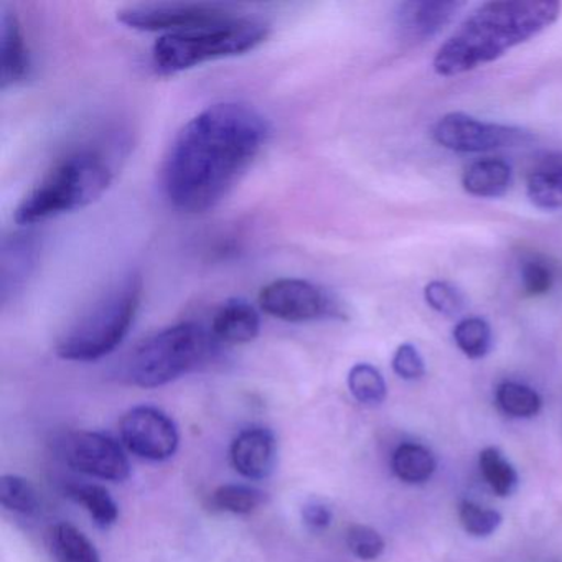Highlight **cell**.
Wrapping results in <instances>:
<instances>
[{
	"label": "cell",
	"mask_w": 562,
	"mask_h": 562,
	"mask_svg": "<svg viewBox=\"0 0 562 562\" xmlns=\"http://www.w3.org/2000/svg\"><path fill=\"white\" fill-rule=\"evenodd\" d=\"M268 121L249 104L206 108L177 134L164 164L162 183L180 212L215 209L261 154Z\"/></svg>",
	"instance_id": "obj_1"
},
{
	"label": "cell",
	"mask_w": 562,
	"mask_h": 562,
	"mask_svg": "<svg viewBox=\"0 0 562 562\" xmlns=\"http://www.w3.org/2000/svg\"><path fill=\"white\" fill-rule=\"evenodd\" d=\"M561 15L555 0H492L472 12L434 57L440 77H459L531 41Z\"/></svg>",
	"instance_id": "obj_2"
},
{
	"label": "cell",
	"mask_w": 562,
	"mask_h": 562,
	"mask_svg": "<svg viewBox=\"0 0 562 562\" xmlns=\"http://www.w3.org/2000/svg\"><path fill=\"white\" fill-rule=\"evenodd\" d=\"M114 170L104 153L81 147L61 157L15 209L18 225L31 226L100 200L113 183Z\"/></svg>",
	"instance_id": "obj_3"
},
{
	"label": "cell",
	"mask_w": 562,
	"mask_h": 562,
	"mask_svg": "<svg viewBox=\"0 0 562 562\" xmlns=\"http://www.w3.org/2000/svg\"><path fill=\"white\" fill-rule=\"evenodd\" d=\"M143 278L124 276L98 297L58 338L57 355L61 360L91 363L117 350L126 340L139 314Z\"/></svg>",
	"instance_id": "obj_4"
},
{
	"label": "cell",
	"mask_w": 562,
	"mask_h": 562,
	"mask_svg": "<svg viewBox=\"0 0 562 562\" xmlns=\"http://www.w3.org/2000/svg\"><path fill=\"white\" fill-rule=\"evenodd\" d=\"M269 25L252 18L229 14L209 24L162 35L153 47V65L164 77L192 70L209 61L238 57L265 44Z\"/></svg>",
	"instance_id": "obj_5"
},
{
	"label": "cell",
	"mask_w": 562,
	"mask_h": 562,
	"mask_svg": "<svg viewBox=\"0 0 562 562\" xmlns=\"http://www.w3.org/2000/svg\"><path fill=\"white\" fill-rule=\"evenodd\" d=\"M216 338L196 322H180L144 340L127 361V378L144 390L166 386L205 363Z\"/></svg>",
	"instance_id": "obj_6"
},
{
	"label": "cell",
	"mask_w": 562,
	"mask_h": 562,
	"mask_svg": "<svg viewBox=\"0 0 562 562\" xmlns=\"http://www.w3.org/2000/svg\"><path fill=\"white\" fill-rule=\"evenodd\" d=\"M265 314L291 324L341 317L344 311L327 291L304 279L284 278L269 282L259 292Z\"/></svg>",
	"instance_id": "obj_7"
},
{
	"label": "cell",
	"mask_w": 562,
	"mask_h": 562,
	"mask_svg": "<svg viewBox=\"0 0 562 562\" xmlns=\"http://www.w3.org/2000/svg\"><path fill=\"white\" fill-rule=\"evenodd\" d=\"M432 137L443 149L463 154L488 153L532 140V134L521 127L485 123L463 113L440 117L432 127Z\"/></svg>",
	"instance_id": "obj_8"
},
{
	"label": "cell",
	"mask_w": 562,
	"mask_h": 562,
	"mask_svg": "<svg viewBox=\"0 0 562 562\" xmlns=\"http://www.w3.org/2000/svg\"><path fill=\"white\" fill-rule=\"evenodd\" d=\"M124 449L149 462H166L176 456L180 432L176 420L156 406H136L120 423Z\"/></svg>",
	"instance_id": "obj_9"
},
{
	"label": "cell",
	"mask_w": 562,
	"mask_h": 562,
	"mask_svg": "<svg viewBox=\"0 0 562 562\" xmlns=\"http://www.w3.org/2000/svg\"><path fill=\"white\" fill-rule=\"evenodd\" d=\"M64 459L68 467L104 482H126L131 476V463L113 437L93 430L70 434L64 442Z\"/></svg>",
	"instance_id": "obj_10"
},
{
	"label": "cell",
	"mask_w": 562,
	"mask_h": 562,
	"mask_svg": "<svg viewBox=\"0 0 562 562\" xmlns=\"http://www.w3.org/2000/svg\"><path fill=\"white\" fill-rule=\"evenodd\" d=\"M233 14L226 5L209 2H167V4L130 5L117 12V21L133 31L176 32L220 21Z\"/></svg>",
	"instance_id": "obj_11"
},
{
	"label": "cell",
	"mask_w": 562,
	"mask_h": 562,
	"mask_svg": "<svg viewBox=\"0 0 562 562\" xmlns=\"http://www.w3.org/2000/svg\"><path fill=\"white\" fill-rule=\"evenodd\" d=\"M463 5V2L457 0L404 2L396 12L397 31L404 41H429L453 21Z\"/></svg>",
	"instance_id": "obj_12"
},
{
	"label": "cell",
	"mask_w": 562,
	"mask_h": 562,
	"mask_svg": "<svg viewBox=\"0 0 562 562\" xmlns=\"http://www.w3.org/2000/svg\"><path fill=\"white\" fill-rule=\"evenodd\" d=\"M233 469L248 480H265L274 472L278 462V442L274 434L265 427L241 430L229 447Z\"/></svg>",
	"instance_id": "obj_13"
},
{
	"label": "cell",
	"mask_w": 562,
	"mask_h": 562,
	"mask_svg": "<svg viewBox=\"0 0 562 562\" xmlns=\"http://www.w3.org/2000/svg\"><path fill=\"white\" fill-rule=\"evenodd\" d=\"M0 87L2 90L25 83L32 71L31 50L18 14L8 5L0 15Z\"/></svg>",
	"instance_id": "obj_14"
},
{
	"label": "cell",
	"mask_w": 562,
	"mask_h": 562,
	"mask_svg": "<svg viewBox=\"0 0 562 562\" xmlns=\"http://www.w3.org/2000/svg\"><path fill=\"white\" fill-rule=\"evenodd\" d=\"M38 261V243L32 235H12L2 248V302L24 288Z\"/></svg>",
	"instance_id": "obj_15"
},
{
	"label": "cell",
	"mask_w": 562,
	"mask_h": 562,
	"mask_svg": "<svg viewBox=\"0 0 562 562\" xmlns=\"http://www.w3.org/2000/svg\"><path fill=\"white\" fill-rule=\"evenodd\" d=\"M210 331L218 344H249L261 331V318L245 299H229L216 311Z\"/></svg>",
	"instance_id": "obj_16"
},
{
	"label": "cell",
	"mask_w": 562,
	"mask_h": 562,
	"mask_svg": "<svg viewBox=\"0 0 562 562\" xmlns=\"http://www.w3.org/2000/svg\"><path fill=\"white\" fill-rule=\"evenodd\" d=\"M512 167L502 159H485L473 162L463 172L462 187L467 193L480 199L502 196L512 186Z\"/></svg>",
	"instance_id": "obj_17"
},
{
	"label": "cell",
	"mask_w": 562,
	"mask_h": 562,
	"mask_svg": "<svg viewBox=\"0 0 562 562\" xmlns=\"http://www.w3.org/2000/svg\"><path fill=\"white\" fill-rule=\"evenodd\" d=\"M48 548L55 562H101L97 546L71 522L61 521L52 526Z\"/></svg>",
	"instance_id": "obj_18"
},
{
	"label": "cell",
	"mask_w": 562,
	"mask_h": 562,
	"mask_svg": "<svg viewBox=\"0 0 562 562\" xmlns=\"http://www.w3.org/2000/svg\"><path fill=\"white\" fill-rule=\"evenodd\" d=\"M526 192L538 209L546 212L562 210V156L546 157L541 169L528 177Z\"/></svg>",
	"instance_id": "obj_19"
},
{
	"label": "cell",
	"mask_w": 562,
	"mask_h": 562,
	"mask_svg": "<svg viewBox=\"0 0 562 562\" xmlns=\"http://www.w3.org/2000/svg\"><path fill=\"white\" fill-rule=\"evenodd\" d=\"M436 457L419 443H401L394 450L391 469L401 482L419 485L436 472Z\"/></svg>",
	"instance_id": "obj_20"
},
{
	"label": "cell",
	"mask_w": 562,
	"mask_h": 562,
	"mask_svg": "<svg viewBox=\"0 0 562 562\" xmlns=\"http://www.w3.org/2000/svg\"><path fill=\"white\" fill-rule=\"evenodd\" d=\"M67 493L74 502L83 506L85 512L100 528H110L120 519V506L106 486L83 483V485L68 486Z\"/></svg>",
	"instance_id": "obj_21"
},
{
	"label": "cell",
	"mask_w": 562,
	"mask_h": 562,
	"mask_svg": "<svg viewBox=\"0 0 562 562\" xmlns=\"http://www.w3.org/2000/svg\"><path fill=\"white\" fill-rule=\"evenodd\" d=\"M212 503L220 512L251 515L266 503V493L251 485L226 483L212 493Z\"/></svg>",
	"instance_id": "obj_22"
},
{
	"label": "cell",
	"mask_w": 562,
	"mask_h": 562,
	"mask_svg": "<svg viewBox=\"0 0 562 562\" xmlns=\"http://www.w3.org/2000/svg\"><path fill=\"white\" fill-rule=\"evenodd\" d=\"M496 403L503 413L518 419H529L541 411L542 401L532 387L505 381L496 390Z\"/></svg>",
	"instance_id": "obj_23"
},
{
	"label": "cell",
	"mask_w": 562,
	"mask_h": 562,
	"mask_svg": "<svg viewBox=\"0 0 562 562\" xmlns=\"http://www.w3.org/2000/svg\"><path fill=\"white\" fill-rule=\"evenodd\" d=\"M0 502L8 512L18 515L32 516L41 509V498L24 476L8 473L0 479Z\"/></svg>",
	"instance_id": "obj_24"
},
{
	"label": "cell",
	"mask_w": 562,
	"mask_h": 562,
	"mask_svg": "<svg viewBox=\"0 0 562 562\" xmlns=\"http://www.w3.org/2000/svg\"><path fill=\"white\" fill-rule=\"evenodd\" d=\"M480 472L490 488L498 496H508L518 485V473L515 467L503 457L495 447L482 450L479 457Z\"/></svg>",
	"instance_id": "obj_25"
},
{
	"label": "cell",
	"mask_w": 562,
	"mask_h": 562,
	"mask_svg": "<svg viewBox=\"0 0 562 562\" xmlns=\"http://www.w3.org/2000/svg\"><path fill=\"white\" fill-rule=\"evenodd\" d=\"M348 390L364 406H380L386 400V381L373 364H355L348 373Z\"/></svg>",
	"instance_id": "obj_26"
},
{
	"label": "cell",
	"mask_w": 562,
	"mask_h": 562,
	"mask_svg": "<svg viewBox=\"0 0 562 562\" xmlns=\"http://www.w3.org/2000/svg\"><path fill=\"white\" fill-rule=\"evenodd\" d=\"M453 340L465 357L483 358L492 348V328L480 317H467L453 328Z\"/></svg>",
	"instance_id": "obj_27"
},
{
	"label": "cell",
	"mask_w": 562,
	"mask_h": 562,
	"mask_svg": "<svg viewBox=\"0 0 562 562\" xmlns=\"http://www.w3.org/2000/svg\"><path fill=\"white\" fill-rule=\"evenodd\" d=\"M459 519L470 536L486 538L499 528L503 518L495 509L483 508L470 499H463L459 506Z\"/></svg>",
	"instance_id": "obj_28"
},
{
	"label": "cell",
	"mask_w": 562,
	"mask_h": 562,
	"mask_svg": "<svg viewBox=\"0 0 562 562\" xmlns=\"http://www.w3.org/2000/svg\"><path fill=\"white\" fill-rule=\"evenodd\" d=\"M347 546L355 558L374 561L384 551V539L376 529L364 525H353L347 531Z\"/></svg>",
	"instance_id": "obj_29"
},
{
	"label": "cell",
	"mask_w": 562,
	"mask_h": 562,
	"mask_svg": "<svg viewBox=\"0 0 562 562\" xmlns=\"http://www.w3.org/2000/svg\"><path fill=\"white\" fill-rule=\"evenodd\" d=\"M424 299L429 307L442 315H457L465 307V299L459 289L449 282L432 281L424 289Z\"/></svg>",
	"instance_id": "obj_30"
},
{
	"label": "cell",
	"mask_w": 562,
	"mask_h": 562,
	"mask_svg": "<svg viewBox=\"0 0 562 562\" xmlns=\"http://www.w3.org/2000/svg\"><path fill=\"white\" fill-rule=\"evenodd\" d=\"M522 291L529 297L548 294L554 284V272L548 262L538 258H529L521 266Z\"/></svg>",
	"instance_id": "obj_31"
},
{
	"label": "cell",
	"mask_w": 562,
	"mask_h": 562,
	"mask_svg": "<svg viewBox=\"0 0 562 562\" xmlns=\"http://www.w3.org/2000/svg\"><path fill=\"white\" fill-rule=\"evenodd\" d=\"M393 370L403 380H419L426 373V364L414 345L403 344L393 357Z\"/></svg>",
	"instance_id": "obj_32"
},
{
	"label": "cell",
	"mask_w": 562,
	"mask_h": 562,
	"mask_svg": "<svg viewBox=\"0 0 562 562\" xmlns=\"http://www.w3.org/2000/svg\"><path fill=\"white\" fill-rule=\"evenodd\" d=\"M331 519H334V513L325 503L312 499L302 506V521L311 531H325L331 525Z\"/></svg>",
	"instance_id": "obj_33"
}]
</instances>
